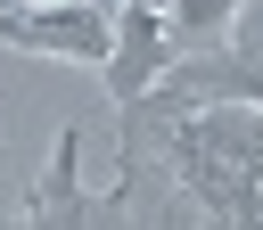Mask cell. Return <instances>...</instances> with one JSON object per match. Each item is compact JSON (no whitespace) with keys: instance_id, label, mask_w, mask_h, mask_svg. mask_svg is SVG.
<instances>
[{"instance_id":"obj_3","label":"cell","mask_w":263,"mask_h":230,"mask_svg":"<svg viewBox=\"0 0 263 230\" xmlns=\"http://www.w3.org/2000/svg\"><path fill=\"white\" fill-rule=\"evenodd\" d=\"M173 99H247V107H263V57H189L173 74Z\"/></svg>"},{"instance_id":"obj_4","label":"cell","mask_w":263,"mask_h":230,"mask_svg":"<svg viewBox=\"0 0 263 230\" xmlns=\"http://www.w3.org/2000/svg\"><path fill=\"white\" fill-rule=\"evenodd\" d=\"M230 16H238V0H173V33L181 41H214Z\"/></svg>"},{"instance_id":"obj_2","label":"cell","mask_w":263,"mask_h":230,"mask_svg":"<svg viewBox=\"0 0 263 230\" xmlns=\"http://www.w3.org/2000/svg\"><path fill=\"white\" fill-rule=\"evenodd\" d=\"M156 74H164V33H156V8H132V16H123V49L107 57V82H115V99H140Z\"/></svg>"},{"instance_id":"obj_1","label":"cell","mask_w":263,"mask_h":230,"mask_svg":"<svg viewBox=\"0 0 263 230\" xmlns=\"http://www.w3.org/2000/svg\"><path fill=\"white\" fill-rule=\"evenodd\" d=\"M0 33L8 41H33V49H66V57H107V16L99 8H58V16L0 8Z\"/></svg>"}]
</instances>
